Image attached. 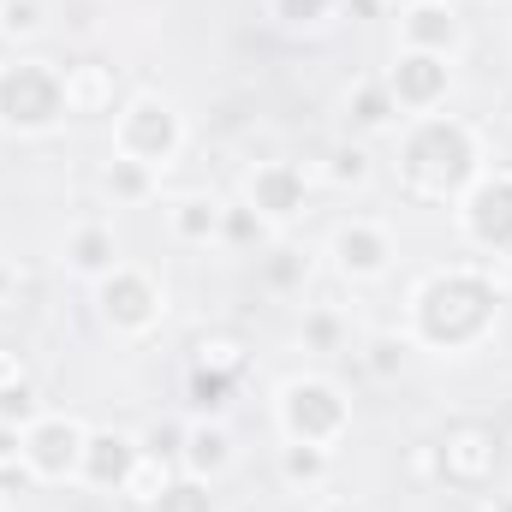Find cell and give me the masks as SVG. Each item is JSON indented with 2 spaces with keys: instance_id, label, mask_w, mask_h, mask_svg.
Masks as SVG:
<instances>
[{
  "instance_id": "1f68e13d",
  "label": "cell",
  "mask_w": 512,
  "mask_h": 512,
  "mask_svg": "<svg viewBox=\"0 0 512 512\" xmlns=\"http://www.w3.org/2000/svg\"><path fill=\"white\" fill-rule=\"evenodd\" d=\"M405 358H411L405 334H370V340H364V370H370L376 382H393V376L405 370Z\"/></svg>"
},
{
  "instance_id": "f1b7e54d",
  "label": "cell",
  "mask_w": 512,
  "mask_h": 512,
  "mask_svg": "<svg viewBox=\"0 0 512 512\" xmlns=\"http://www.w3.org/2000/svg\"><path fill=\"white\" fill-rule=\"evenodd\" d=\"M173 477H179V459L143 453V459H137V471H131V483H126V495H120V501H131V507H143V512H149V501H155V495H161V489H167Z\"/></svg>"
},
{
  "instance_id": "9a60e30c",
  "label": "cell",
  "mask_w": 512,
  "mask_h": 512,
  "mask_svg": "<svg viewBox=\"0 0 512 512\" xmlns=\"http://www.w3.org/2000/svg\"><path fill=\"white\" fill-rule=\"evenodd\" d=\"M137 459H143L137 435H126V429H90L84 465H78V489H90V495H126Z\"/></svg>"
},
{
  "instance_id": "ac0fdd59",
  "label": "cell",
  "mask_w": 512,
  "mask_h": 512,
  "mask_svg": "<svg viewBox=\"0 0 512 512\" xmlns=\"http://www.w3.org/2000/svg\"><path fill=\"white\" fill-rule=\"evenodd\" d=\"M161 221H167L173 245H185V251H221V197L179 191V197L161 203Z\"/></svg>"
},
{
  "instance_id": "30bf717a",
  "label": "cell",
  "mask_w": 512,
  "mask_h": 512,
  "mask_svg": "<svg viewBox=\"0 0 512 512\" xmlns=\"http://www.w3.org/2000/svg\"><path fill=\"white\" fill-rule=\"evenodd\" d=\"M328 268L346 280V286H382L387 274H393V262H399V245H393V227L376 221V215H352V221H340L334 233H328Z\"/></svg>"
},
{
  "instance_id": "484cf974",
  "label": "cell",
  "mask_w": 512,
  "mask_h": 512,
  "mask_svg": "<svg viewBox=\"0 0 512 512\" xmlns=\"http://www.w3.org/2000/svg\"><path fill=\"white\" fill-rule=\"evenodd\" d=\"M48 36V0H0V48H36Z\"/></svg>"
},
{
  "instance_id": "ee69618b",
  "label": "cell",
  "mask_w": 512,
  "mask_h": 512,
  "mask_svg": "<svg viewBox=\"0 0 512 512\" xmlns=\"http://www.w3.org/2000/svg\"><path fill=\"white\" fill-rule=\"evenodd\" d=\"M507 399H512V387H507Z\"/></svg>"
},
{
  "instance_id": "277c9868",
  "label": "cell",
  "mask_w": 512,
  "mask_h": 512,
  "mask_svg": "<svg viewBox=\"0 0 512 512\" xmlns=\"http://www.w3.org/2000/svg\"><path fill=\"white\" fill-rule=\"evenodd\" d=\"M66 84L60 66L42 54H12L0 66V131L18 143H42L66 126Z\"/></svg>"
},
{
  "instance_id": "7c38bea8",
  "label": "cell",
  "mask_w": 512,
  "mask_h": 512,
  "mask_svg": "<svg viewBox=\"0 0 512 512\" xmlns=\"http://www.w3.org/2000/svg\"><path fill=\"white\" fill-rule=\"evenodd\" d=\"M382 84H387V96H393V108H399L405 120L441 114L447 96H453V60L417 54V48H393V60L382 66Z\"/></svg>"
},
{
  "instance_id": "7bdbcfd3",
  "label": "cell",
  "mask_w": 512,
  "mask_h": 512,
  "mask_svg": "<svg viewBox=\"0 0 512 512\" xmlns=\"http://www.w3.org/2000/svg\"><path fill=\"white\" fill-rule=\"evenodd\" d=\"M507 131H512V102H507Z\"/></svg>"
},
{
  "instance_id": "8992f818",
  "label": "cell",
  "mask_w": 512,
  "mask_h": 512,
  "mask_svg": "<svg viewBox=\"0 0 512 512\" xmlns=\"http://www.w3.org/2000/svg\"><path fill=\"white\" fill-rule=\"evenodd\" d=\"M90 304H96V322L114 334V340H149L161 322H167V286L155 268L143 262H120L108 268L96 286H90Z\"/></svg>"
},
{
  "instance_id": "4fadbf2b",
  "label": "cell",
  "mask_w": 512,
  "mask_h": 512,
  "mask_svg": "<svg viewBox=\"0 0 512 512\" xmlns=\"http://www.w3.org/2000/svg\"><path fill=\"white\" fill-rule=\"evenodd\" d=\"M393 48H417V54L459 60V54H465V18L453 12V0L393 6Z\"/></svg>"
},
{
  "instance_id": "6da1fadb",
  "label": "cell",
  "mask_w": 512,
  "mask_h": 512,
  "mask_svg": "<svg viewBox=\"0 0 512 512\" xmlns=\"http://www.w3.org/2000/svg\"><path fill=\"white\" fill-rule=\"evenodd\" d=\"M501 316H507V292L489 262H441L411 280L399 334L411 352L429 358H477L483 346H495Z\"/></svg>"
},
{
  "instance_id": "ffe728a7",
  "label": "cell",
  "mask_w": 512,
  "mask_h": 512,
  "mask_svg": "<svg viewBox=\"0 0 512 512\" xmlns=\"http://www.w3.org/2000/svg\"><path fill=\"white\" fill-rule=\"evenodd\" d=\"M274 477L292 495H322L334 483V453L328 447H304V441H280L274 447Z\"/></svg>"
},
{
  "instance_id": "3957f363",
  "label": "cell",
  "mask_w": 512,
  "mask_h": 512,
  "mask_svg": "<svg viewBox=\"0 0 512 512\" xmlns=\"http://www.w3.org/2000/svg\"><path fill=\"white\" fill-rule=\"evenodd\" d=\"M274 435L340 453V441L352 435V393L334 376H322V370L286 376V382L274 387Z\"/></svg>"
},
{
  "instance_id": "83f0119b",
  "label": "cell",
  "mask_w": 512,
  "mask_h": 512,
  "mask_svg": "<svg viewBox=\"0 0 512 512\" xmlns=\"http://www.w3.org/2000/svg\"><path fill=\"white\" fill-rule=\"evenodd\" d=\"M298 346L316 352V358L340 352V346H346V316H340L334 304H304V316H298Z\"/></svg>"
},
{
  "instance_id": "74e56055",
  "label": "cell",
  "mask_w": 512,
  "mask_h": 512,
  "mask_svg": "<svg viewBox=\"0 0 512 512\" xmlns=\"http://www.w3.org/2000/svg\"><path fill=\"white\" fill-rule=\"evenodd\" d=\"M24 376H30L24 352H18V346H0V387H6V382H24Z\"/></svg>"
},
{
  "instance_id": "5b68a950",
  "label": "cell",
  "mask_w": 512,
  "mask_h": 512,
  "mask_svg": "<svg viewBox=\"0 0 512 512\" xmlns=\"http://www.w3.org/2000/svg\"><path fill=\"white\" fill-rule=\"evenodd\" d=\"M185 143H191V126H185V114H179L173 96H161V90H131L126 102H120V114H114V155H126V161L149 167V173L161 179V173L179 167Z\"/></svg>"
},
{
  "instance_id": "4dcf8cb0",
  "label": "cell",
  "mask_w": 512,
  "mask_h": 512,
  "mask_svg": "<svg viewBox=\"0 0 512 512\" xmlns=\"http://www.w3.org/2000/svg\"><path fill=\"white\" fill-rule=\"evenodd\" d=\"M149 512H215V483H197V477H173L155 501H149Z\"/></svg>"
},
{
  "instance_id": "b9f144b4",
  "label": "cell",
  "mask_w": 512,
  "mask_h": 512,
  "mask_svg": "<svg viewBox=\"0 0 512 512\" xmlns=\"http://www.w3.org/2000/svg\"><path fill=\"white\" fill-rule=\"evenodd\" d=\"M393 6H423V0H393Z\"/></svg>"
},
{
  "instance_id": "5bb4252c",
  "label": "cell",
  "mask_w": 512,
  "mask_h": 512,
  "mask_svg": "<svg viewBox=\"0 0 512 512\" xmlns=\"http://www.w3.org/2000/svg\"><path fill=\"white\" fill-rule=\"evenodd\" d=\"M60 84H66V114L72 120H114L120 102L131 96L126 84H120V66L114 60H96V54L66 60L60 66Z\"/></svg>"
},
{
  "instance_id": "f546056e",
  "label": "cell",
  "mask_w": 512,
  "mask_h": 512,
  "mask_svg": "<svg viewBox=\"0 0 512 512\" xmlns=\"http://www.w3.org/2000/svg\"><path fill=\"white\" fill-rule=\"evenodd\" d=\"M268 239V227H262V215H256L251 203H221V251H256Z\"/></svg>"
},
{
  "instance_id": "44dd1931",
  "label": "cell",
  "mask_w": 512,
  "mask_h": 512,
  "mask_svg": "<svg viewBox=\"0 0 512 512\" xmlns=\"http://www.w3.org/2000/svg\"><path fill=\"white\" fill-rule=\"evenodd\" d=\"M310 173H316V185H328V191H364V185L376 179V161H370V149H364L358 137H340V143L322 149V161H316Z\"/></svg>"
},
{
  "instance_id": "d6a6232c",
  "label": "cell",
  "mask_w": 512,
  "mask_h": 512,
  "mask_svg": "<svg viewBox=\"0 0 512 512\" xmlns=\"http://www.w3.org/2000/svg\"><path fill=\"white\" fill-rule=\"evenodd\" d=\"M42 411H48V405H42V393H36V382H30V376H24V382H6V387H0V423H12V429H30Z\"/></svg>"
},
{
  "instance_id": "e575fe53",
  "label": "cell",
  "mask_w": 512,
  "mask_h": 512,
  "mask_svg": "<svg viewBox=\"0 0 512 512\" xmlns=\"http://www.w3.org/2000/svg\"><path fill=\"white\" fill-rule=\"evenodd\" d=\"M30 489H36L30 465H24V459H6V465H0V495H30Z\"/></svg>"
},
{
  "instance_id": "d6986e66",
  "label": "cell",
  "mask_w": 512,
  "mask_h": 512,
  "mask_svg": "<svg viewBox=\"0 0 512 512\" xmlns=\"http://www.w3.org/2000/svg\"><path fill=\"white\" fill-rule=\"evenodd\" d=\"M60 262H66V274H78V280H102L108 268H120L126 256H120V239H114V227L108 221H78L66 239H60Z\"/></svg>"
},
{
  "instance_id": "7a4b0ae2",
  "label": "cell",
  "mask_w": 512,
  "mask_h": 512,
  "mask_svg": "<svg viewBox=\"0 0 512 512\" xmlns=\"http://www.w3.org/2000/svg\"><path fill=\"white\" fill-rule=\"evenodd\" d=\"M489 167V143L465 114H417L393 131V185L423 209H453L477 173Z\"/></svg>"
},
{
  "instance_id": "8d00e7d4",
  "label": "cell",
  "mask_w": 512,
  "mask_h": 512,
  "mask_svg": "<svg viewBox=\"0 0 512 512\" xmlns=\"http://www.w3.org/2000/svg\"><path fill=\"white\" fill-rule=\"evenodd\" d=\"M18 292H24V274H18V262H6V256H0V310H12V304H18Z\"/></svg>"
},
{
  "instance_id": "4316f807",
  "label": "cell",
  "mask_w": 512,
  "mask_h": 512,
  "mask_svg": "<svg viewBox=\"0 0 512 512\" xmlns=\"http://www.w3.org/2000/svg\"><path fill=\"white\" fill-rule=\"evenodd\" d=\"M233 393H239V376H221V370H197V364H191V376H185V405H191V417H227Z\"/></svg>"
},
{
  "instance_id": "2e32d148",
  "label": "cell",
  "mask_w": 512,
  "mask_h": 512,
  "mask_svg": "<svg viewBox=\"0 0 512 512\" xmlns=\"http://www.w3.org/2000/svg\"><path fill=\"white\" fill-rule=\"evenodd\" d=\"M340 120H346V137H393V131L405 126V114L393 108V96H387L382 72H364V78H352L346 90H340Z\"/></svg>"
},
{
  "instance_id": "836d02e7",
  "label": "cell",
  "mask_w": 512,
  "mask_h": 512,
  "mask_svg": "<svg viewBox=\"0 0 512 512\" xmlns=\"http://www.w3.org/2000/svg\"><path fill=\"white\" fill-rule=\"evenodd\" d=\"M137 441H143V453H161V459H179V441H185V423H167V429L155 423V429H143Z\"/></svg>"
},
{
  "instance_id": "8fae6325",
  "label": "cell",
  "mask_w": 512,
  "mask_h": 512,
  "mask_svg": "<svg viewBox=\"0 0 512 512\" xmlns=\"http://www.w3.org/2000/svg\"><path fill=\"white\" fill-rule=\"evenodd\" d=\"M84 441H90V423L78 411H42L30 429H24V465L36 483H78V465H84Z\"/></svg>"
},
{
  "instance_id": "ab89813d",
  "label": "cell",
  "mask_w": 512,
  "mask_h": 512,
  "mask_svg": "<svg viewBox=\"0 0 512 512\" xmlns=\"http://www.w3.org/2000/svg\"><path fill=\"white\" fill-rule=\"evenodd\" d=\"M471 512H512V495H495V489H483V495H471Z\"/></svg>"
},
{
  "instance_id": "52a82bcc",
  "label": "cell",
  "mask_w": 512,
  "mask_h": 512,
  "mask_svg": "<svg viewBox=\"0 0 512 512\" xmlns=\"http://www.w3.org/2000/svg\"><path fill=\"white\" fill-rule=\"evenodd\" d=\"M453 233L459 245L489 262L512 256V167H483L477 185L453 203Z\"/></svg>"
},
{
  "instance_id": "9c48e42d",
  "label": "cell",
  "mask_w": 512,
  "mask_h": 512,
  "mask_svg": "<svg viewBox=\"0 0 512 512\" xmlns=\"http://www.w3.org/2000/svg\"><path fill=\"white\" fill-rule=\"evenodd\" d=\"M501 459H507V453H501V435H495V423H483V417H459V423H447V429L435 435L441 489L483 495V489H495Z\"/></svg>"
},
{
  "instance_id": "ba28073f",
  "label": "cell",
  "mask_w": 512,
  "mask_h": 512,
  "mask_svg": "<svg viewBox=\"0 0 512 512\" xmlns=\"http://www.w3.org/2000/svg\"><path fill=\"white\" fill-rule=\"evenodd\" d=\"M310 191H316V173L292 155H268V161H251L239 173V203H251L268 233L298 227L310 215Z\"/></svg>"
},
{
  "instance_id": "d590c367",
  "label": "cell",
  "mask_w": 512,
  "mask_h": 512,
  "mask_svg": "<svg viewBox=\"0 0 512 512\" xmlns=\"http://www.w3.org/2000/svg\"><path fill=\"white\" fill-rule=\"evenodd\" d=\"M411 477H423V483H441V465H435V441H417V447H411Z\"/></svg>"
},
{
  "instance_id": "603a6c76",
  "label": "cell",
  "mask_w": 512,
  "mask_h": 512,
  "mask_svg": "<svg viewBox=\"0 0 512 512\" xmlns=\"http://www.w3.org/2000/svg\"><path fill=\"white\" fill-rule=\"evenodd\" d=\"M262 12H268L280 30H292V36H322V30L340 24L346 0H262Z\"/></svg>"
},
{
  "instance_id": "cb8c5ba5",
  "label": "cell",
  "mask_w": 512,
  "mask_h": 512,
  "mask_svg": "<svg viewBox=\"0 0 512 512\" xmlns=\"http://www.w3.org/2000/svg\"><path fill=\"white\" fill-rule=\"evenodd\" d=\"M262 286H268L274 298H304V286H310V256L298 251V245H286V239H274V251L262 256Z\"/></svg>"
},
{
  "instance_id": "7402d4cb",
  "label": "cell",
  "mask_w": 512,
  "mask_h": 512,
  "mask_svg": "<svg viewBox=\"0 0 512 512\" xmlns=\"http://www.w3.org/2000/svg\"><path fill=\"white\" fill-rule=\"evenodd\" d=\"M191 364H197V370H221V376H245L251 340H245L239 328H203V334L191 340Z\"/></svg>"
},
{
  "instance_id": "e0dca14e",
  "label": "cell",
  "mask_w": 512,
  "mask_h": 512,
  "mask_svg": "<svg viewBox=\"0 0 512 512\" xmlns=\"http://www.w3.org/2000/svg\"><path fill=\"white\" fill-rule=\"evenodd\" d=\"M233 429L221 417H191L185 423V441H179V471L197 477V483H221L233 471Z\"/></svg>"
},
{
  "instance_id": "d4e9b609",
  "label": "cell",
  "mask_w": 512,
  "mask_h": 512,
  "mask_svg": "<svg viewBox=\"0 0 512 512\" xmlns=\"http://www.w3.org/2000/svg\"><path fill=\"white\" fill-rule=\"evenodd\" d=\"M102 191H108L114 203H155V197H161V179H155L149 167H137V161H126V155L108 149V161H102Z\"/></svg>"
},
{
  "instance_id": "f35d334b",
  "label": "cell",
  "mask_w": 512,
  "mask_h": 512,
  "mask_svg": "<svg viewBox=\"0 0 512 512\" xmlns=\"http://www.w3.org/2000/svg\"><path fill=\"white\" fill-rule=\"evenodd\" d=\"M18 453H24V429L0 423V465H6V459H18Z\"/></svg>"
},
{
  "instance_id": "60d3db41",
  "label": "cell",
  "mask_w": 512,
  "mask_h": 512,
  "mask_svg": "<svg viewBox=\"0 0 512 512\" xmlns=\"http://www.w3.org/2000/svg\"><path fill=\"white\" fill-rule=\"evenodd\" d=\"M310 512H370V507H358V501H340V495H328V501H316Z\"/></svg>"
}]
</instances>
